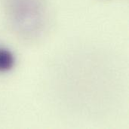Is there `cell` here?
<instances>
[{
  "instance_id": "obj_2",
  "label": "cell",
  "mask_w": 129,
  "mask_h": 129,
  "mask_svg": "<svg viewBox=\"0 0 129 129\" xmlns=\"http://www.w3.org/2000/svg\"><path fill=\"white\" fill-rule=\"evenodd\" d=\"M14 57L7 50L0 48V71H6L12 67Z\"/></svg>"
},
{
  "instance_id": "obj_1",
  "label": "cell",
  "mask_w": 129,
  "mask_h": 129,
  "mask_svg": "<svg viewBox=\"0 0 129 129\" xmlns=\"http://www.w3.org/2000/svg\"><path fill=\"white\" fill-rule=\"evenodd\" d=\"M8 18L25 37L36 39L45 29L48 21L46 0H3Z\"/></svg>"
}]
</instances>
